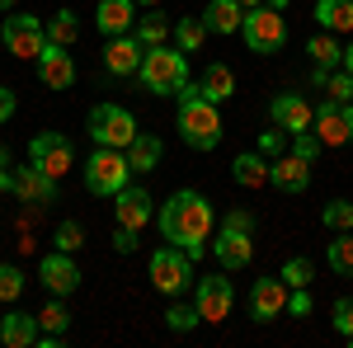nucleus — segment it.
<instances>
[{"mask_svg": "<svg viewBox=\"0 0 353 348\" xmlns=\"http://www.w3.org/2000/svg\"><path fill=\"white\" fill-rule=\"evenodd\" d=\"M174 123H179V136L193 151H217L221 146V113L203 94V85H184L179 90V118Z\"/></svg>", "mask_w": 353, "mask_h": 348, "instance_id": "nucleus-2", "label": "nucleus"}, {"mask_svg": "<svg viewBox=\"0 0 353 348\" xmlns=\"http://www.w3.org/2000/svg\"><path fill=\"white\" fill-rule=\"evenodd\" d=\"M38 325H43L48 334H66V325H71V311L61 306V296H52V301L38 311Z\"/></svg>", "mask_w": 353, "mask_h": 348, "instance_id": "nucleus-33", "label": "nucleus"}, {"mask_svg": "<svg viewBox=\"0 0 353 348\" xmlns=\"http://www.w3.org/2000/svg\"><path fill=\"white\" fill-rule=\"evenodd\" d=\"M14 108H19L14 90H10V85H0V123H10V118H14Z\"/></svg>", "mask_w": 353, "mask_h": 348, "instance_id": "nucleus-44", "label": "nucleus"}, {"mask_svg": "<svg viewBox=\"0 0 353 348\" xmlns=\"http://www.w3.org/2000/svg\"><path fill=\"white\" fill-rule=\"evenodd\" d=\"M141 90L146 94H179L184 85H189V57L179 52V48H146L141 57Z\"/></svg>", "mask_w": 353, "mask_h": 348, "instance_id": "nucleus-3", "label": "nucleus"}, {"mask_svg": "<svg viewBox=\"0 0 353 348\" xmlns=\"http://www.w3.org/2000/svg\"><path fill=\"white\" fill-rule=\"evenodd\" d=\"M269 184L283 188V193H306L311 188V161H301V156H278L269 161Z\"/></svg>", "mask_w": 353, "mask_h": 348, "instance_id": "nucleus-19", "label": "nucleus"}, {"mask_svg": "<svg viewBox=\"0 0 353 348\" xmlns=\"http://www.w3.org/2000/svg\"><path fill=\"white\" fill-rule=\"evenodd\" d=\"M38 334H43V325H38V316H28V311H10L0 320V344H10V348H33Z\"/></svg>", "mask_w": 353, "mask_h": 348, "instance_id": "nucleus-22", "label": "nucleus"}, {"mask_svg": "<svg viewBox=\"0 0 353 348\" xmlns=\"http://www.w3.org/2000/svg\"><path fill=\"white\" fill-rule=\"evenodd\" d=\"M90 136H94L99 146L128 151V146L137 141V118L123 104H94L90 108Z\"/></svg>", "mask_w": 353, "mask_h": 348, "instance_id": "nucleus-7", "label": "nucleus"}, {"mask_svg": "<svg viewBox=\"0 0 353 348\" xmlns=\"http://www.w3.org/2000/svg\"><path fill=\"white\" fill-rule=\"evenodd\" d=\"M269 113H273V123L283 127L288 136H297V132H311V123H316V108L306 104L301 94H278L269 104Z\"/></svg>", "mask_w": 353, "mask_h": 348, "instance_id": "nucleus-16", "label": "nucleus"}, {"mask_svg": "<svg viewBox=\"0 0 353 348\" xmlns=\"http://www.w3.org/2000/svg\"><path fill=\"white\" fill-rule=\"evenodd\" d=\"M321 90H330V99H334V104H353V76H349V71L330 76V81L321 85Z\"/></svg>", "mask_w": 353, "mask_h": 348, "instance_id": "nucleus-39", "label": "nucleus"}, {"mask_svg": "<svg viewBox=\"0 0 353 348\" xmlns=\"http://www.w3.org/2000/svg\"><path fill=\"white\" fill-rule=\"evenodd\" d=\"M113 212H118V226H132V231H141L146 221H151V193L141 184H128L113 193Z\"/></svg>", "mask_w": 353, "mask_h": 348, "instance_id": "nucleus-18", "label": "nucleus"}, {"mask_svg": "<svg viewBox=\"0 0 353 348\" xmlns=\"http://www.w3.org/2000/svg\"><path fill=\"white\" fill-rule=\"evenodd\" d=\"M203 94L212 99V104H226L231 94H236V76H231V66H221V61H212V66H203Z\"/></svg>", "mask_w": 353, "mask_h": 348, "instance_id": "nucleus-26", "label": "nucleus"}, {"mask_svg": "<svg viewBox=\"0 0 353 348\" xmlns=\"http://www.w3.org/2000/svg\"><path fill=\"white\" fill-rule=\"evenodd\" d=\"M231 179L241 188H264L269 184V161H264V151H245L231 161Z\"/></svg>", "mask_w": 353, "mask_h": 348, "instance_id": "nucleus-24", "label": "nucleus"}, {"mask_svg": "<svg viewBox=\"0 0 353 348\" xmlns=\"http://www.w3.org/2000/svg\"><path fill=\"white\" fill-rule=\"evenodd\" d=\"M288 292H292V287H288L283 278H259V283L250 287V316L259 325L288 316Z\"/></svg>", "mask_w": 353, "mask_h": 348, "instance_id": "nucleus-12", "label": "nucleus"}, {"mask_svg": "<svg viewBox=\"0 0 353 348\" xmlns=\"http://www.w3.org/2000/svg\"><path fill=\"white\" fill-rule=\"evenodd\" d=\"M137 5H165V0H137Z\"/></svg>", "mask_w": 353, "mask_h": 348, "instance_id": "nucleus-51", "label": "nucleus"}, {"mask_svg": "<svg viewBox=\"0 0 353 348\" xmlns=\"http://www.w3.org/2000/svg\"><path fill=\"white\" fill-rule=\"evenodd\" d=\"M81 38V19L71 14V10H57L52 19H48V43H57V48H71Z\"/></svg>", "mask_w": 353, "mask_h": 348, "instance_id": "nucleus-29", "label": "nucleus"}, {"mask_svg": "<svg viewBox=\"0 0 353 348\" xmlns=\"http://www.w3.org/2000/svg\"><path fill=\"white\" fill-rule=\"evenodd\" d=\"M19 296H24V273H19L14 264H0V301L14 306Z\"/></svg>", "mask_w": 353, "mask_h": 348, "instance_id": "nucleus-35", "label": "nucleus"}, {"mask_svg": "<svg viewBox=\"0 0 353 348\" xmlns=\"http://www.w3.org/2000/svg\"><path fill=\"white\" fill-rule=\"evenodd\" d=\"M0 10H14V0H0Z\"/></svg>", "mask_w": 353, "mask_h": 348, "instance_id": "nucleus-50", "label": "nucleus"}, {"mask_svg": "<svg viewBox=\"0 0 353 348\" xmlns=\"http://www.w3.org/2000/svg\"><path fill=\"white\" fill-rule=\"evenodd\" d=\"M38 283L48 287V296H71L81 287V268H76V259H71L66 249H52V254H43V264H38Z\"/></svg>", "mask_w": 353, "mask_h": 348, "instance_id": "nucleus-11", "label": "nucleus"}, {"mask_svg": "<svg viewBox=\"0 0 353 348\" xmlns=\"http://www.w3.org/2000/svg\"><path fill=\"white\" fill-rule=\"evenodd\" d=\"M14 198H24V203H33V207H43V203H57V179L48 174V170H38V165L28 161L14 170V188H10Z\"/></svg>", "mask_w": 353, "mask_h": 348, "instance_id": "nucleus-13", "label": "nucleus"}, {"mask_svg": "<svg viewBox=\"0 0 353 348\" xmlns=\"http://www.w3.org/2000/svg\"><path fill=\"white\" fill-rule=\"evenodd\" d=\"M241 5H245V10H254V5H264V0H241Z\"/></svg>", "mask_w": 353, "mask_h": 348, "instance_id": "nucleus-49", "label": "nucleus"}, {"mask_svg": "<svg viewBox=\"0 0 353 348\" xmlns=\"http://www.w3.org/2000/svg\"><path fill=\"white\" fill-rule=\"evenodd\" d=\"M212 231H217V212H212V203H208L203 193L179 188V193H170V198H165L161 236H165L170 245L189 249L193 259H198V254H203V245L212 240Z\"/></svg>", "mask_w": 353, "mask_h": 348, "instance_id": "nucleus-1", "label": "nucleus"}, {"mask_svg": "<svg viewBox=\"0 0 353 348\" xmlns=\"http://www.w3.org/2000/svg\"><path fill=\"white\" fill-rule=\"evenodd\" d=\"M226 226H241V231H254V216L236 207V212H226Z\"/></svg>", "mask_w": 353, "mask_h": 348, "instance_id": "nucleus-46", "label": "nucleus"}, {"mask_svg": "<svg viewBox=\"0 0 353 348\" xmlns=\"http://www.w3.org/2000/svg\"><path fill=\"white\" fill-rule=\"evenodd\" d=\"M334 329L353 344V296H339V301H334Z\"/></svg>", "mask_w": 353, "mask_h": 348, "instance_id": "nucleus-40", "label": "nucleus"}, {"mask_svg": "<svg viewBox=\"0 0 353 348\" xmlns=\"http://www.w3.org/2000/svg\"><path fill=\"white\" fill-rule=\"evenodd\" d=\"M94 24H99V33H109V38L128 33V28L137 24V0H99Z\"/></svg>", "mask_w": 353, "mask_h": 348, "instance_id": "nucleus-21", "label": "nucleus"}, {"mask_svg": "<svg viewBox=\"0 0 353 348\" xmlns=\"http://www.w3.org/2000/svg\"><path fill=\"white\" fill-rule=\"evenodd\" d=\"M241 38H245V48H250V52H259V57L283 52V43H288L283 10H273V5H254V10H245Z\"/></svg>", "mask_w": 353, "mask_h": 348, "instance_id": "nucleus-4", "label": "nucleus"}, {"mask_svg": "<svg viewBox=\"0 0 353 348\" xmlns=\"http://www.w3.org/2000/svg\"><path fill=\"white\" fill-rule=\"evenodd\" d=\"M288 316H311V292L306 287H292L288 292Z\"/></svg>", "mask_w": 353, "mask_h": 348, "instance_id": "nucleus-42", "label": "nucleus"}, {"mask_svg": "<svg viewBox=\"0 0 353 348\" xmlns=\"http://www.w3.org/2000/svg\"><path fill=\"white\" fill-rule=\"evenodd\" d=\"M141 57H146V48L137 43L132 33H118V38H109V48H104V66H109L113 76H137L141 71Z\"/></svg>", "mask_w": 353, "mask_h": 348, "instance_id": "nucleus-20", "label": "nucleus"}, {"mask_svg": "<svg viewBox=\"0 0 353 348\" xmlns=\"http://www.w3.org/2000/svg\"><path fill=\"white\" fill-rule=\"evenodd\" d=\"M306 52H311V66H321V71H334V66L344 61V48L330 38V28H325V33H311Z\"/></svg>", "mask_w": 353, "mask_h": 348, "instance_id": "nucleus-28", "label": "nucleus"}, {"mask_svg": "<svg viewBox=\"0 0 353 348\" xmlns=\"http://www.w3.org/2000/svg\"><path fill=\"white\" fill-rule=\"evenodd\" d=\"M52 245H57V249H66V254H76V249L85 245L81 221H61V226H57V236H52Z\"/></svg>", "mask_w": 353, "mask_h": 348, "instance_id": "nucleus-37", "label": "nucleus"}, {"mask_svg": "<svg viewBox=\"0 0 353 348\" xmlns=\"http://www.w3.org/2000/svg\"><path fill=\"white\" fill-rule=\"evenodd\" d=\"M231 301H236V292H231V278H203L198 283V316L208 325H217V320H226L231 316Z\"/></svg>", "mask_w": 353, "mask_h": 348, "instance_id": "nucleus-14", "label": "nucleus"}, {"mask_svg": "<svg viewBox=\"0 0 353 348\" xmlns=\"http://www.w3.org/2000/svg\"><path fill=\"white\" fill-rule=\"evenodd\" d=\"M264 5H273V10H288V0H264Z\"/></svg>", "mask_w": 353, "mask_h": 348, "instance_id": "nucleus-48", "label": "nucleus"}, {"mask_svg": "<svg viewBox=\"0 0 353 348\" xmlns=\"http://www.w3.org/2000/svg\"><path fill=\"white\" fill-rule=\"evenodd\" d=\"M28 161L38 165V170H48L52 179H61L71 165H76V151H71V136H61V132H43V136H33L28 141Z\"/></svg>", "mask_w": 353, "mask_h": 348, "instance_id": "nucleus-9", "label": "nucleus"}, {"mask_svg": "<svg viewBox=\"0 0 353 348\" xmlns=\"http://www.w3.org/2000/svg\"><path fill=\"white\" fill-rule=\"evenodd\" d=\"M203 38H208V24H203V19H179V24H174V48H179V52H198V48H203Z\"/></svg>", "mask_w": 353, "mask_h": 348, "instance_id": "nucleus-31", "label": "nucleus"}, {"mask_svg": "<svg viewBox=\"0 0 353 348\" xmlns=\"http://www.w3.org/2000/svg\"><path fill=\"white\" fill-rule=\"evenodd\" d=\"M165 33H170V28H165L161 14H137V33H132V38L141 43V48H161Z\"/></svg>", "mask_w": 353, "mask_h": 348, "instance_id": "nucleus-32", "label": "nucleus"}, {"mask_svg": "<svg viewBox=\"0 0 353 348\" xmlns=\"http://www.w3.org/2000/svg\"><path fill=\"white\" fill-rule=\"evenodd\" d=\"M203 24H208V33H241L245 5L241 0H212V5L203 10Z\"/></svg>", "mask_w": 353, "mask_h": 348, "instance_id": "nucleus-23", "label": "nucleus"}, {"mask_svg": "<svg viewBox=\"0 0 353 348\" xmlns=\"http://www.w3.org/2000/svg\"><path fill=\"white\" fill-rule=\"evenodd\" d=\"M325 259L334 273H344V278H353V231H339V240H330Z\"/></svg>", "mask_w": 353, "mask_h": 348, "instance_id": "nucleus-30", "label": "nucleus"}, {"mask_svg": "<svg viewBox=\"0 0 353 348\" xmlns=\"http://www.w3.org/2000/svg\"><path fill=\"white\" fill-rule=\"evenodd\" d=\"M0 43L24 61H38V52L48 48V24L38 14H10L5 28H0Z\"/></svg>", "mask_w": 353, "mask_h": 348, "instance_id": "nucleus-8", "label": "nucleus"}, {"mask_svg": "<svg viewBox=\"0 0 353 348\" xmlns=\"http://www.w3.org/2000/svg\"><path fill=\"white\" fill-rule=\"evenodd\" d=\"M137 245H141V240H137L132 226H118V236H113V249H118V254H132Z\"/></svg>", "mask_w": 353, "mask_h": 348, "instance_id": "nucleus-43", "label": "nucleus"}, {"mask_svg": "<svg viewBox=\"0 0 353 348\" xmlns=\"http://www.w3.org/2000/svg\"><path fill=\"white\" fill-rule=\"evenodd\" d=\"M38 81L48 85V90H71V81H76V61H71V52L57 48V43H48V48L38 52Z\"/></svg>", "mask_w": 353, "mask_h": 348, "instance_id": "nucleus-17", "label": "nucleus"}, {"mask_svg": "<svg viewBox=\"0 0 353 348\" xmlns=\"http://www.w3.org/2000/svg\"><path fill=\"white\" fill-rule=\"evenodd\" d=\"M339 66H344V71H349V76H353V43H349V48H344V61H339Z\"/></svg>", "mask_w": 353, "mask_h": 348, "instance_id": "nucleus-47", "label": "nucleus"}, {"mask_svg": "<svg viewBox=\"0 0 353 348\" xmlns=\"http://www.w3.org/2000/svg\"><path fill=\"white\" fill-rule=\"evenodd\" d=\"M316 24L330 33H353V0H316Z\"/></svg>", "mask_w": 353, "mask_h": 348, "instance_id": "nucleus-25", "label": "nucleus"}, {"mask_svg": "<svg viewBox=\"0 0 353 348\" xmlns=\"http://www.w3.org/2000/svg\"><path fill=\"white\" fill-rule=\"evenodd\" d=\"M283 136H288L283 127H278V132H264V136H259V151H264V156H278V146H283Z\"/></svg>", "mask_w": 353, "mask_h": 348, "instance_id": "nucleus-45", "label": "nucleus"}, {"mask_svg": "<svg viewBox=\"0 0 353 348\" xmlns=\"http://www.w3.org/2000/svg\"><path fill=\"white\" fill-rule=\"evenodd\" d=\"M321 221H325L330 231H353V203H344V198H334V203H325V212H321Z\"/></svg>", "mask_w": 353, "mask_h": 348, "instance_id": "nucleus-34", "label": "nucleus"}, {"mask_svg": "<svg viewBox=\"0 0 353 348\" xmlns=\"http://www.w3.org/2000/svg\"><path fill=\"white\" fill-rule=\"evenodd\" d=\"M278 278H283L288 287H306V283H311V259H288Z\"/></svg>", "mask_w": 353, "mask_h": 348, "instance_id": "nucleus-38", "label": "nucleus"}, {"mask_svg": "<svg viewBox=\"0 0 353 348\" xmlns=\"http://www.w3.org/2000/svg\"><path fill=\"white\" fill-rule=\"evenodd\" d=\"M292 156L316 161V156H321V136H316V132H297V136H292Z\"/></svg>", "mask_w": 353, "mask_h": 348, "instance_id": "nucleus-41", "label": "nucleus"}, {"mask_svg": "<svg viewBox=\"0 0 353 348\" xmlns=\"http://www.w3.org/2000/svg\"><path fill=\"white\" fill-rule=\"evenodd\" d=\"M311 132L321 136V146H344L353 141V104H316V123H311Z\"/></svg>", "mask_w": 353, "mask_h": 348, "instance_id": "nucleus-10", "label": "nucleus"}, {"mask_svg": "<svg viewBox=\"0 0 353 348\" xmlns=\"http://www.w3.org/2000/svg\"><path fill=\"white\" fill-rule=\"evenodd\" d=\"M128 174H132L128 156H123L118 146H99V151L90 156V165H85V188L99 193V198H113L118 188H128Z\"/></svg>", "mask_w": 353, "mask_h": 348, "instance_id": "nucleus-5", "label": "nucleus"}, {"mask_svg": "<svg viewBox=\"0 0 353 348\" xmlns=\"http://www.w3.org/2000/svg\"><path fill=\"white\" fill-rule=\"evenodd\" d=\"M193 278V254L189 249H179V245L165 240L156 254H151V283H156V292L165 296H179L184 287H189Z\"/></svg>", "mask_w": 353, "mask_h": 348, "instance_id": "nucleus-6", "label": "nucleus"}, {"mask_svg": "<svg viewBox=\"0 0 353 348\" xmlns=\"http://www.w3.org/2000/svg\"><path fill=\"white\" fill-rule=\"evenodd\" d=\"M212 254L221 259V268H245L250 259H254V240H250V231L221 221V231L212 236Z\"/></svg>", "mask_w": 353, "mask_h": 348, "instance_id": "nucleus-15", "label": "nucleus"}, {"mask_svg": "<svg viewBox=\"0 0 353 348\" xmlns=\"http://www.w3.org/2000/svg\"><path fill=\"white\" fill-rule=\"evenodd\" d=\"M165 325H170L174 334H189L193 325H203V316H198V306H170V311H165Z\"/></svg>", "mask_w": 353, "mask_h": 348, "instance_id": "nucleus-36", "label": "nucleus"}, {"mask_svg": "<svg viewBox=\"0 0 353 348\" xmlns=\"http://www.w3.org/2000/svg\"><path fill=\"white\" fill-rule=\"evenodd\" d=\"M128 165H132L137 174L156 170V165H161V136H151V132H137V141L128 146Z\"/></svg>", "mask_w": 353, "mask_h": 348, "instance_id": "nucleus-27", "label": "nucleus"}]
</instances>
